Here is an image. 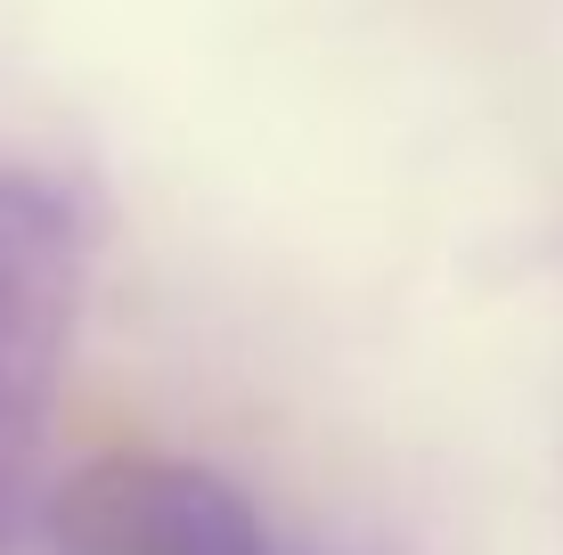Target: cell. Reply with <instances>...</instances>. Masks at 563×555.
Returning a JSON list of instances; mask_svg holds the SVG:
<instances>
[{
	"label": "cell",
	"mask_w": 563,
	"mask_h": 555,
	"mask_svg": "<svg viewBox=\"0 0 563 555\" xmlns=\"http://www.w3.org/2000/svg\"><path fill=\"white\" fill-rule=\"evenodd\" d=\"M49 555H269L238 482L188 457H99L49 507Z\"/></svg>",
	"instance_id": "1"
},
{
	"label": "cell",
	"mask_w": 563,
	"mask_h": 555,
	"mask_svg": "<svg viewBox=\"0 0 563 555\" xmlns=\"http://www.w3.org/2000/svg\"><path fill=\"white\" fill-rule=\"evenodd\" d=\"M82 302L74 213L25 171H0V400H42Z\"/></svg>",
	"instance_id": "2"
}]
</instances>
